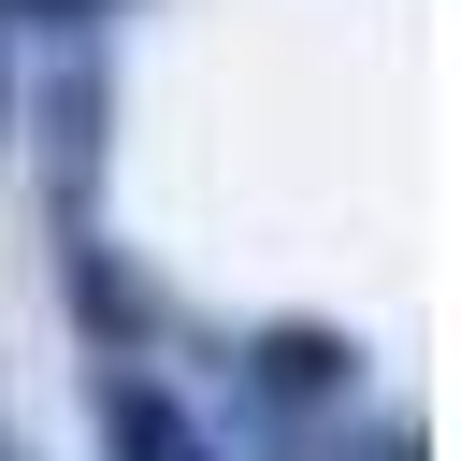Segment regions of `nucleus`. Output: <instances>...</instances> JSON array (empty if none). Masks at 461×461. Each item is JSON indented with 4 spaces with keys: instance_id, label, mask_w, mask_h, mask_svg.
<instances>
[{
    "instance_id": "nucleus-7",
    "label": "nucleus",
    "mask_w": 461,
    "mask_h": 461,
    "mask_svg": "<svg viewBox=\"0 0 461 461\" xmlns=\"http://www.w3.org/2000/svg\"><path fill=\"white\" fill-rule=\"evenodd\" d=\"M0 461H29V447H14V432H0Z\"/></svg>"
},
{
    "instance_id": "nucleus-4",
    "label": "nucleus",
    "mask_w": 461,
    "mask_h": 461,
    "mask_svg": "<svg viewBox=\"0 0 461 461\" xmlns=\"http://www.w3.org/2000/svg\"><path fill=\"white\" fill-rule=\"evenodd\" d=\"M101 461H216V447L144 360H101Z\"/></svg>"
},
{
    "instance_id": "nucleus-3",
    "label": "nucleus",
    "mask_w": 461,
    "mask_h": 461,
    "mask_svg": "<svg viewBox=\"0 0 461 461\" xmlns=\"http://www.w3.org/2000/svg\"><path fill=\"white\" fill-rule=\"evenodd\" d=\"M58 274H72V317H86V346H101V360H144V346H158V303H144V274H130L101 230H72V245H58Z\"/></svg>"
},
{
    "instance_id": "nucleus-2",
    "label": "nucleus",
    "mask_w": 461,
    "mask_h": 461,
    "mask_svg": "<svg viewBox=\"0 0 461 461\" xmlns=\"http://www.w3.org/2000/svg\"><path fill=\"white\" fill-rule=\"evenodd\" d=\"M245 389H259L274 418H317V403L360 389V346H346L331 317H274V331H245Z\"/></svg>"
},
{
    "instance_id": "nucleus-5",
    "label": "nucleus",
    "mask_w": 461,
    "mask_h": 461,
    "mask_svg": "<svg viewBox=\"0 0 461 461\" xmlns=\"http://www.w3.org/2000/svg\"><path fill=\"white\" fill-rule=\"evenodd\" d=\"M130 0H29V29H58V43H86V29H115Z\"/></svg>"
},
{
    "instance_id": "nucleus-1",
    "label": "nucleus",
    "mask_w": 461,
    "mask_h": 461,
    "mask_svg": "<svg viewBox=\"0 0 461 461\" xmlns=\"http://www.w3.org/2000/svg\"><path fill=\"white\" fill-rule=\"evenodd\" d=\"M14 130H43V202H58V230H86V173H101V58H58V72L14 101Z\"/></svg>"
},
{
    "instance_id": "nucleus-6",
    "label": "nucleus",
    "mask_w": 461,
    "mask_h": 461,
    "mask_svg": "<svg viewBox=\"0 0 461 461\" xmlns=\"http://www.w3.org/2000/svg\"><path fill=\"white\" fill-rule=\"evenodd\" d=\"M14 101H29V72H14V29H0V144H14Z\"/></svg>"
}]
</instances>
